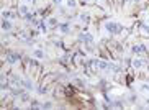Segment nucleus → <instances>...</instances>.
<instances>
[{"mask_svg": "<svg viewBox=\"0 0 149 110\" xmlns=\"http://www.w3.org/2000/svg\"><path fill=\"white\" fill-rule=\"evenodd\" d=\"M22 84H23V87H26V89H28V90H30V89H31V87H33V84H31V82H30V81H23V82H22Z\"/></svg>", "mask_w": 149, "mask_h": 110, "instance_id": "obj_5", "label": "nucleus"}, {"mask_svg": "<svg viewBox=\"0 0 149 110\" xmlns=\"http://www.w3.org/2000/svg\"><path fill=\"white\" fill-rule=\"evenodd\" d=\"M61 30H62V31H69V25H66V23H64V25H61Z\"/></svg>", "mask_w": 149, "mask_h": 110, "instance_id": "obj_10", "label": "nucleus"}, {"mask_svg": "<svg viewBox=\"0 0 149 110\" xmlns=\"http://www.w3.org/2000/svg\"><path fill=\"white\" fill-rule=\"evenodd\" d=\"M31 107H33V108H38V107H39L38 100H31Z\"/></svg>", "mask_w": 149, "mask_h": 110, "instance_id": "obj_9", "label": "nucleus"}, {"mask_svg": "<svg viewBox=\"0 0 149 110\" xmlns=\"http://www.w3.org/2000/svg\"><path fill=\"white\" fill-rule=\"evenodd\" d=\"M67 3H69V7H75V0H69Z\"/></svg>", "mask_w": 149, "mask_h": 110, "instance_id": "obj_12", "label": "nucleus"}, {"mask_svg": "<svg viewBox=\"0 0 149 110\" xmlns=\"http://www.w3.org/2000/svg\"><path fill=\"white\" fill-rule=\"evenodd\" d=\"M49 25H53V26H57V22H56L54 18H51V20H49Z\"/></svg>", "mask_w": 149, "mask_h": 110, "instance_id": "obj_11", "label": "nucleus"}, {"mask_svg": "<svg viewBox=\"0 0 149 110\" xmlns=\"http://www.w3.org/2000/svg\"><path fill=\"white\" fill-rule=\"evenodd\" d=\"M144 49H146L144 46H133V53H143Z\"/></svg>", "mask_w": 149, "mask_h": 110, "instance_id": "obj_4", "label": "nucleus"}, {"mask_svg": "<svg viewBox=\"0 0 149 110\" xmlns=\"http://www.w3.org/2000/svg\"><path fill=\"white\" fill-rule=\"evenodd\" d=\"M2 28H3V30H10V28H12V23H10L8 20L5 18V20L2 22Z\"/></svg>", "mask_w": 149, "mask_h": 110, "instance_id": "obj_3", "label": "nucleus"}, {"mask_svg": "<svg viewBox=\"0 0 149 110\" xmlns=\"http://www.w3.org/2000/svg\"><path fill=\"white\" fill-rule=\"evenodd\" d=\"M18 59H20V56H18V54H13V53H8V54H7V61H8V64L16 63Z\"/></svg>", "mask_w": 149, "mask_h": 110, "instance_id": "obj_2", "label": "nucleus"}, {"mask_svg": "<svg viewBox=\"0 0 149 110\" xmlns=\"http://www.w3.org/2000/svg\"><path fill=\"white\" fill-rule=\"evenodd\" d=\"M100 67H102V69H107V67H110V64L105 63V61H100Z\"/></svg>", "mask_w": 149, "mask_h": 110, "instance_id": "obj_6", "label": "nucleus"}, {"mask_svg": "<svg viewBox=\"0 0 149 110\" xmlns=\"http://www.w3.org/2000/svg\"><path fill=\"white\" fill-rule=\"evenodd\" d=\"M133 64H134V66H136V67H141V64H143V61H141V59H136V61H133Z\"/></svg>", "mask_w": 149, "mask_h": 110, "instance_id": "obj_7", "label": "nucleus"}, {"mask_svg": "<svg viewBox=\"0 0 149 110\" xmlns=\"http://www.w3.org/2000/svg\"><path fill=\"white\" fill-rule=\"evenodd\" d=\"M34 56H36V58H43V51L36 49V51H34Z\"/></svg>", "mask_w": 149, "mask_h": 110, "instance_id": "obj_8", "label": "nucleus"}, {"mask_svg": "<svg viewBox=\"0 0 149 110\" xmlns=\"http://www.w3.org/2000/svg\"><path fill=\"white\" fill-rule=\"evenodd\" d=\"M80 18H82V22H89V16H87V15H82Z\"/></svg>", "mask_w": 149, "mask_h": 110, "instance_id": "obj_13", "label": "nucleus"}, {"mask_svg": "<svg viewBox=\"0 0 149 110\" xmlns=\"http://www.w3.org/2000/svg\"><path fill=\"white\" fill-rule=\"evenodd\" d=\"M54 2H56V3H59V2H61V0H54Z\"/></svg>", "mask_w": 149, "mask_h": 110, "instance_id": "obj_15", "label": "nucleus"}, {"mask_svg": "<svg viewBox=\"0 0 149 110\" xmlns=\"http://www.w3.org/2000/svg\"><path fill=\"white\" fill-rule=\"evenodd\" d=\"M113 107H115V108H121V107H123V105H121V104H120V102H116V104H115V105H113Z\"/></svg>", "mask_w": 149, "mask_h": 110, "instance_id": "obj_14", "label": "nucleus"}, {"mask_svg": "<svg viewBox=\"0 0 149 110\" xmlns=\"http://www.w3.org/2000/svg\"><path fill=\"white\" fill-rule=\"evenodd\" d=\"M107 30L108 31H112V33H121V26L118 25V23H107Z\"/></svg>", "mask_w": 149, "mask_h": 110, "instance_id": "obj_1", "label": "nucleus"}]
</instances>
